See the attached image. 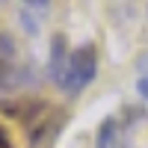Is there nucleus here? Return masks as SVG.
Segmentation results:
<instances>
[{"instance_id": "f257e3e1", "label": "nucleus", "mask_w": 148, "mask_h": 148, "mask_svg": "<svg viewBox=\"0 0 148 148\" xmlns=\"http://www.w3.org/2000/svg\"><path fill=\"white\" fill-rule=\"evenodd\" d=\"M6 113L18 119L30 148H51L56 142V136H59V130H62V121H65L62 110H56L47 101H39V98L6 104Z\"/></svg>"}, {"instance_id": "f03ea898", "label": "nucleus", "mask_w": 148, "mask_h": 148, "mask_svg": "<svg viewBox=\"0 0 148 148\" xmlns=\"http://www.w3.org/2000/svg\"><path fill=\"white\" fill-rule=\"evenodd\" d=\"M98 77V45L95 42H83L77 47H68V53L62 59L51 80L62 89V95L77 98L80 92H86Z\"/></svg>"}, {"instance_id": "7ed1b4c3", "label": "nucleus", "mask_w": 148, "mask_h": 148, "mask_svg": "<svg viewBox=\"0 0 148 148\" xmlns=\"http://www.w3.org/2000/svg\"><path fill=\"white\" fill-rule=\"evenodd\" d=\"M33 62L21 53L12 33H0V92H15L33 83Z\"/></svg>"}, {"instance_id": "20e7f679", "label": "nucleus", "mask_w": 148, "mask_h": 148, "mask_svg": "<svg viewBox=\"0 0 148 148\" xmlns=\"http://www.w3.org/2000/svg\"><path fill=\"white\" fill-rule=\"evenodd\" d=\"M95 148H119V121L113 116H107L98 127V136H95Z\"/></svg>"}, {"instance_id": "39448f33", "label": "nucleus", "mask_w": 148, "mask_h": 148, "mask_svg": "<svg viewBox=\"0 0 148 148\" xmlns=\"http://www.w3.org/2000/svg\"><path fill=\"white\" fill-rule=\"evenodd\" d=\"M136 92H139L142 101H148V74H142V77L136 80Z\"/></svg>"}, {"instance_id": "423d86ee", "label": "nucleus", "mask_w": 148, "mask_h": 148, "mask_svg": "<svg viewBox=\"0 0 148 148\" xmlns=\"http://www.w3.org/2000/svg\"><path fill=\"white\" fill-rule=\"evenodd\" d=\"M0 148H15L12 145V139H9V133H6V127L0 125Z\"/></svg>"}, {"instance_id": "0eeeda50", "label": "nucleus", "mask_w": 148, "mask_h": 148, "mask_svg": "<svg viewBox=\"0 0 148 148\" xmlns=\"http://www.w3.org/2000/svg\"><path fill=\"white\" fill-rule=\"evenodd\" d=\"M21 3H27V6H33V9H47V6H51V0H21Z\"/></svg>"}]
</instances>
